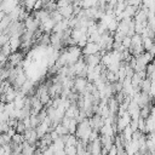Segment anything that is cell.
Wrapping results in <instances>:
<instances>
[{
    "instance_id": "obj_1",
    "label": "cell",
    "mask_w": 155,
    "mask_h": 155,
    "mask_svg": "<svg viewBox=\"0 0 155 155\" xmlns=\"http://www.w3.org/2000/svg\"><path fill=\"white\" fill-rule=\"evenodd\" d=\"M88 124H90V126L92 127V130L99 132L101 128L104 126V119H103L102 115L94 114V115H92L91 117H88Z\"/></svg>"
},
{
    "instance_id": "obj_2",
    "label": "cell",
    "mask_w": 155,
    "mask_h": 155,
    "mask_svg": "<svg viewBox=\"0 0 155 155\" xmlns=\"http://www.w3.org/2000/svg\"><path fill=\"white\" fill-rule=\"evenodd\" d=\"M101 51V46L97 42H87V45L81 50L82 56H90V54H97Z\"/></svg>"
},
{
    "instance_id": "obj_3",
    "label": "cell",
    "mask_w": 155,
    "mask_h": 155,
    "mask_svg": "<svg viewBox=\"0 0 155 155\" xmlns=\"http://www.w3.org/2000/svg\"><path fill=\"white\" fill-rule=\"evenodd\" d=\"M84 61H85V64L87 67H97L101 64V59H102V56L99 53L97 54H90V56H82Z\"/></svg>"
},
{
    "instance_id": "obj_4",
    "label": "cell",
    "mask_w": 155,
    "mask_h": 155,
    "mask_svg": "<svg viewBox=\"0 0 155 155\" xmlns=\"http://www.w3.org/2000/svg\"><path fill=\"white\" fill-rule=\"evenodd\" d=\"M58 11L64 18H71L74 16V6H73V4H69L68 6L61 7V8H58Z\"/></svg>"
},
{
    "instance_id": "obj_5",
    "label": "cell",
    "mask_w": 155,
    "mask_h": 155,
    "mask_svg": "<svg viewBox=\"0 0 155 155\" xmlns=\"http://www.w3.org/2000/svg\"><path fill=\"white\" fill-rule=\"evenodd\" d=\"M36 150H38V148H36L35 145H31V144H29V143H27V142L23 143L22 153H23L24 155H34Z\"/></svg>"
},
{
    "instance_id": "obj_6",
    "label": "cell",
    "mask_w": 155,
    "mask_h": 155,
    "mask_svg": "<svg viewBox=\"0 0 155 155\" xmlns=\"http://www.w3.org/2000/svg\"><path fill=\"white\" fill-rule=\"evenodd\" d=\"M154 104H148V105H145V107H143V108H140V111H139V117H142V119H144V120H147L150 115H151V107H153Z\"/></svg>"
},
{
    "instance_id": "obj_7",
    "label": "cell",
    "mask_w": 155,
    "mask_h": 155,
    "mask_svg": "<svg viewBox=\"0 0 155 155\" xmlns=\"http://www.w3.org/2000/svg\"><path fill=\"white\" fill-rule=\"evenodd\" d=\"M150 86H151V80H150L149 78H145V79H143V81H142V84H140V91H142L143 93L149 94Z\"/></svg>"
},
{
    "instance_id": "obj_8",
    "label": "cell",
    "mask_w": 155,
    "mask_h": 155,
    "mask_svg": "<svg viewBox=\"0 0 155 155\" xmlns=\"http://www.w3.org/2000/svg\"><path fill=\"white\" fill-rule=\"evenodd\" d=\"M142 39H143V48H144V51H149L155 45L154 39H151V38H142Z\"/></svg>"
},
{
    "instance_id": "obj_9",
    "label": "cell",
    "mask_w": 155,
    "mask_h": 155,
    "mask_svg": "<svg viewBox=\"0 0 155 155\" xmlns=\"http://www.w3.org/2000/svg\"><path fill=\"white\" fill-rule=\"evenodd\" d=\"M54 131L58 133L59 137H61V136H64V134H69V128L65 127V126L62 125V124H58V125L54 127Z\"/></svg>"
},
{
    "instance_id": "obj_10",
    "label": "cell",
    "mask_w": 155,
    "mask_h": 155,
    "mask_svg": "<svg viewBox=\"0 0 155 155\" xmlns=\"http://www.w3.org/2000/svg\"><path fill=\"white\" fill-rule=\"evenodd\" d=\"M142 81H143V79L139 76V74H138V73H134V74H133V76L131 78V82H132V86H133V87L140 86Z\"/></svg>"
},
{
    "instance_id": "obj_11",
    "label": "cell",
    "mask_w": 155,
    "mask_h": 155,
    "mask_svg": "<svg viewBox=\"0 0 155 155\" xmlns=\"http://www.w3.org/2000/svg\"><path fill=\"white\" fill-rule=\"evenodd\" d=\"M50 17L56 22V23H58V22H62L63 19H64V17L59 13V11L58 10H56V11H53V12H51L50 13Z\"/></svg>"
},
{
    "instance_id": "obj_12",
    "label": "cell",
    "mask_w": 155,
    "mask_h": 155,
    "mask_svg": "<svg viewBox=\"0 0 155 155\" xmlns=\"http://www.w3.org/2000/svg\"><path fill=\"white\" fill-rule=\"evenodd\" d=\"M25 140H24V136L23 134H19V133H15L12 136V143L15 144H23Z\"/></svg>"
},
{
    "instance_id": "obj_13",
    "label": "cell",
    "mask_w": 155,
    "mask_h": 155,
    "mask_svg": "<svg viewBox=\"0 0 155 155\" xmlns=\"http://www.w3.org/2000/svg\"><path fill=\"white\" fill-rule=\"evenodd\" d=\"M78 121L75 120V119H71L70 120V124H69V133L70 134H75V132H76V128H78Z\"/></svg>"
},
{
    "instance_id": "obj_14",
    "label": "cell",
    "mask_w": 155,
    "mask_h": 155,
    "mask_svg": "<svg viewBox=\"0 0 155 155\" xmlns=\"http://www.w3.org/2000/svg\"><path fill=\"white\" fill-rule=\"evenodd\" d=\"M15 130H16V133H19V134H24V132L27 131L23 121H18L17 125H16V127H15Z\"/></svg>"
},
{
    "instance_id": "obj_15",
    "label": "cell",
    "mask_w": 155,
    "mask_h": 155,
    "mask_svg": "<svg viewBox=\"0 0 155 155\" xmlns=\"http://www.w3.org/2000/svg\"><path fill=\"white\" fill-rule=\"evenodd\" d=\"M40 124H41V121L39 120L38 115H30V126H31V128H36Z\"/></svg>"
},
{
    "instance_id": "obj_16",
    "label": "cell",
    "mask_w": 155,
    "mask_h": 155,
    "mask_svg": "<svg viewBox=\"0 0 155 155\" xmlns=\"http://www.w3.org/2000/svg\"><path fill=\"white\" fill-rule=\"evenodd\" d=\"M138 130H139L140 132H143V133H145V134H147L145 120H144V119H142V117H139V119H138Z\"/></svg>"
},
{
    "instance_id": "obj_17",
    "label": "cell",
    "mask_w": 155,
    "mask_h": 155,
    "mask_svg": "<svg viewBox=\"0 0 155 155\" xmlns=\"http://www.w3.org/2000/svg\"><path fill=\"white\" fill-rule=\"evenodd\" d=\"M10 130V126L7 122H1L0 124V133H7Z\"/></svg>"
},
{
    "instance_id": "obj_18",
    "label": "cell",
    "mask_w": 155,
    "mask_h": 155,
    "mask_svg": "<svg viewBox=\"0 0 155 155\" xmlns=\"http://www.w3.org/2000/svg\"><path fill=\"white\" fill-rule=\"evenodd\" d=\"M121 44H122V46L125 48H130V46H131V38L130 36H125Z\"/></svg>"
},
{
    "instance_id": "obj_19",
    "label": "cell",
    "mask_w": 155,
    "mask_h": 155,
    "mask_svg": "<svg viewBox=\"0 0 155 155\" xmlns=\"http://www.w3.org/2000/svg\"><path fill=\"white\" fill-rule=\"evenodd\" d=\"M149 96L154 99L155 98V80H151V86H150V91H149Z\"/></svg>"
},
{
    "instance_id": "obj_20",
    "label": "cell",
    "mask_w": 155,
    "mask_h": 155,
    "mask_svg": "<svg viewBox=\"0 0 155 155\" xmlns=\"http://www.w3.org/2000/svg\"><path fill=\"white\" fill-rule=\"evenodd\" d=\"M130 127H131V130H132L133 132L137 131V130H138V120H132L131 124H130Z\"/></svg>"
},
{
    "instance_id": "obj_21",
    "label": "cell",
    "mask_w": 155,
    "mask_h": 155,
    "mask_svg": "<svg viewBox=\"0 0 155 155\" xmlns=\"http://www.w3.org/2000/svg\"><path fill=\"white\" fill-rule=\"evenodd\" d=\"M44 155H54V148H53V145H50V147L44 151Z\"/></svg>"
},
{
    "instance_id": "obj_22",
    "label": "cell",
    "mask_w": 155,
    "mask_h": 155,
    "mask_svg": "<svg viewBox=\"0 0 155 155\" xmlns=\"http://www.w3.org/2000/svg\"><path fill=\"white\" fill-rule=\"evenodd\" d=\"M42 7H44L42 1H41V0H38L36 4H35V6H34V10H33V11H39V10H41Z\"/></svg>"
},
{
    "instance_id": "obj_23",
    "label": "cell",
    "mask_w": 155,
    "mask_h": 155,
    "mask_svg": "<svg viewBox=\"0 0 155 155\" xmlns=\"http://www.w3.org/2000/svg\"><path fill=\"white\" fill-rule=\"evenodd\" d=\"M34 155H44V153H42V151H40V150L38 149V150L35 151V154H34Z\"/></svg>"
},
{
    "instance_id": "obj_24",
    "label": "cell",
    "mask_w": 155,
    "mask_h": 155,
    "mask_svg": "<svg viewBox=\"0 0 155 155\" xmlns=\"http://www.w3.org/2000/svg\"><path fill=\"white\" fill-rule=\"evenodd\" d=\"M134 155H143V154H142V153H140V151H137V153H136V154H134Z\"/></svg>"
},
{
    "instance_id": "obj_25",
    "label": "cell",
    "mask_w": 155,
    "mask_h": 155,
    "mask_svg": "<svg viewBox=\"0 0 155 155\" xmlns=\"http://www.w3.org/2000/svg\"><path fill=\"white\" fill-rule=\"evenodd\" d=\"M151 155H155V149H154V150L151 151Z\"/></svg>"
},
{
    "instance_id": "obj_26",
    "label": "cell",
    "mask_w": 155,
    "mask_h": 155,
    "mask_svg": "<svg viewBox=\"0 0 155 155\" xmlns=\"http://www.w3.org/2000/svg\"><path fill=\"white\" fill-rule=\"evenodd\" d=\"M153 104H154V105H155V98H154V99H153Z\"/></svg>"
},
{
    "instance_id": "obj_27",
    "label": "cell",
    "mask_w": 155,
    "mask_h": 155,
    "mask_svg": "<svg viewBox=\"0 0 155 155\" xmlns=\"http://www.w3.org/2000/svg\"><path fill=\"white\" fill-rule=\"evenodd\" d=\"M18 155H24V154H23V153H21V154H18Z\"/></svg>"
},
{
    "instance_id": "obj_28",
    "label": "cell",
    "mask_w": 155,
    "mask_h": 155,
    "mask_svg": "<svg viewBox=\"0 0 155 155\" xmlns=\"http://www.w3.org/2000/svg\"><path fill=\"white\" fill-rule=\"evenodd\" d=\"M0 150H1V147H0Z\"/></svg>"
}]
</instances>
